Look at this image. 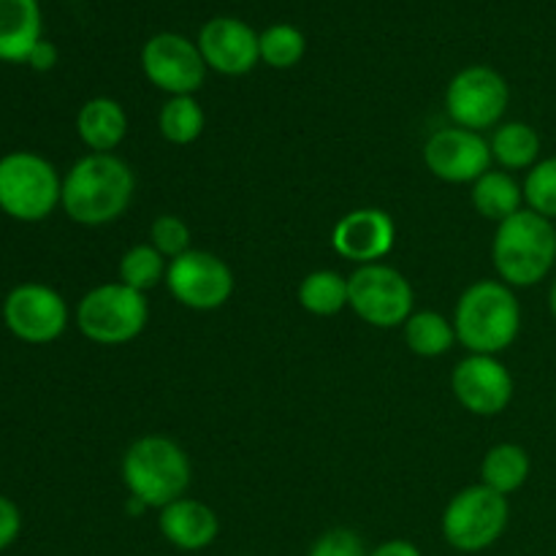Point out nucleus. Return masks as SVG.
Masks as SVG:
<instances>
[{
	"instance_id": "nucleus-10",
	"label": "nucleus",
	"mask_w": 556,
	"mask_h": 556,
	"mask_svg": "<svg viewBox=\"0 0 556 556\" xmlns=\"http://www.w3.org/2000/svg\"><path fill=\"white\" fill-rule=\"evenodd\" d=\"M233 271L223 258L210 250H188L179 258L168 261L166 288L182 307L195 313L220 309L233 296Z\"/></svg>"
},
{
	"instance_id": "nucleus-27",
	"label": "nucleus",
	"mask_w": 556,
	"mask_h": 556,
	"mask_svg": "<svg viewBox=\"0 0 556 556\" xmlns=\"http://www.w3.org/2000/svg\"><path fill=\"white\" fill-rule=\"evenodd\" d=\"M258 49L261 60L269 68H293L304 58L307 41H304V33L296 25L280 22V25H269L261 33Z\"/></svg>"
},
{
	"instance_id": "nucleus-25",
	"label": "nucleus",
	"mask_w": 556,
	"mask_h": 556,
	"mask_svg": "<svg viewBox=\"0 0 556 556\" xmlns=\"http://www.w3.org/2000/svg\"><path fill=\"white\" fill-rule=\"evenodd\" d=\"M157 128L168 144H193L206 128V114L193 96H172L161 106Z\"/></svg>"
},
{
	"instance_id": "nucleus-30",
	"label": "nucleus",
	"mask_w": 556,
	"mask_h": 556,
	"mask_svg": "<svg viewBox=\"0 0 556 556\" xmlns=\"http://www.w3.org/2000/svg\"><path fill=\"white\" fill-rule=\"evenodd\" d=\"M309 556H369L353 530H329L315 541Z\"/></svg>"
},
{
	"instance_id": "nucleus-34",
	"label": "nucleus",
	"mask_w": 556,
	"mask_h": 556,
	"mask_svg": "<svg viewBox=\"0 0 556 556\" xmlns=\"http://www.w3.org/2000/svg\"><path fill=\"white\" fill-rule=\"evenodd\" d=\"M548 307H552V315H554V320H556V280H554V286H552V293H548Z\"/></svg>"
},
{
	"instance_id": "nucleus-18",
	"label": "nucleus",
	"mask_w": 556,
	"mask_h": 556,
	"mask_svg": "<svg viewBox=\"0 0 556 556\" xmlns=\"http://www.w3.org/2000/svg\"><path fill=\"white\" fill-rule=\"evenodd\" d=\"M38 41H41L38 0H0V60L27 63Z\"/></svg>"
},
{
	"instance_id": "nucleus-17",
	"label": "nucleus",
	"mask_w": 556,
	"mask_h": 556,
	"mask_svg": "<svg viewBox=\"0 0 556 556\" xmlns=\"http://www.w3.org/2000/svg\"><path fill=\"white\" fill-rule=\"evenodd\" d=\"M157 527H161V535L182 552H201L220 532L215 510L193 497H179L177 503L161 508Z\"/></svg>"
},
{
	"instance_id": "nucleus-26",
	"label": "nucleus",
	"mask_w": 556,
	"mask_h": 556,
	"mask_svg": "<svg viewBox=\"0 0 556 556\" xmlns=\"http://www.w3.org/2000/svg\"><path fill=\"white\" fill-rule=\"evenodd\" d=\"M166 271H168V261L163 258L150 242L125 250L117 266L119 282L134 288V291L139 293H147L152 291V288L161 286V282H166Z\"/></svg>"
},
{
	"instance_id": "nucleus-33",
	"label": "nucleus",
	"mask_w": 556,
	"mask_h": 556,
	"mask_svg": "<svg viewBox=\"0 0 556 556\" xmlns=\"http://www.w3.org/2000/svg\"><path fill=\"white\" fill-rule=\"evenodd\" d=\"M369 556H421V552L407 541H389V543H380V546Z\"/></svg>"
},
{
	"instance_id": "nucleus-21",
	"label": "nucleus",
	"mask_w": 556,
	"mask_h": 556,
	"mask_svg": "<svg viewBox=\"0 0 556 556\" xmlns=\"http://www.w3.org/2000/svg\"><path fill=\"white\" fill-rule=\"evenodd\" d=\"M532 470L530 454H527L521 445L516 443H497L486 451L481 465V476H483V486L494 489L500 494H514L519 492L521 486L527 483Z\"/></svg>"
},
{
	"instance_id": "nucleus-12",
	"label": "nucleus",
	"mask_w": 556,
	"mask_h": 556,
	"mask_svg": "<svg viewBox=\"0 0 556 556\" xmlns=\"http://www.w3.org/2000/svg\"><path fill=\"white\" fill-rule=\"evenodd\" d=\"M3 320L14 337L30 345L54 342L68 326V307L54 288L41 282L16 286L3 302Z\"/></svg>"
},
{
	"instance_id": "nucleus-8",
	"label": "nucleus",
	"mask_w": 556,
	"mask_h": 556,
	"mask_svg": "<svg viewBox=\"0 0 556 556\" xmlns=\"http://www.w3.org/2000/svg\"><path fill=\"white\" fill-rule=\"evenodd\" d=\"M416 293L410 280L389 264L358 266L348 277V307L375 329H396L413 315Z\"/></svg>"
},
{
	"instance_id": "nucleus-31",
	"label": "nucleus",
	"mask_w": 556,
	"mask_h": 556,
	"mask_svg": "<svg viewBox=\"0 0 556 556\" xmlns=\"http://www.w3.org/2000/svg\"><path fill=\"white\" fill-rule=\"evenodd\" d=\"M20 530H22L20 508H16L9 497H3V494H0V552H3V548H9L11 543L16 541Z\"/></svg>"
},
{
	"instance_id": "nucleus-16",
	"label": "nucleus",
	"mask_w": 556,
	"mask_h": 556,
	"mask_svg": "<svg viewBox=\"0 0 556 556\" xmlns=\"http://www.w3.org/2000/svg\"><path fill=\"white\" fill-rule=\"evenodd\" d=\"M396 242V226L389 212L378 206H362L340 217L331 231V248L342 258L358 266L380 264V258L391 253Z\"/></svg>"
},
{
	"instance_id": "nucleus-19",
	"label": "nucleus",
	"mask_w": 556,
	"mask_h": 556,
	"mask_svg": "<svg viewBox=\"0 0 556 556\" xmlns=\"http://www.w3.org/2000/svg\"><path fill=\"white\" fill-rule=\"evenodd\" d=\"M76 134L92 152H112L128 136V114L114 98H90L76 114Z\"/></svg>"
},
{
	"instance_id": "nucleus-24",
	"label": "nucleus",
	"mask_w": 556,
	"mask_h": 556,
	"mask_svg": "<svg viewBox=\"0 0 556 556\" xmlns=\"http://www.w3.org/2000/svg\"><path fill=\"white\" fill-rule=\"evenodd\" d=\"M299 304L309 315L331 318L348 307V277L334 269L309 271L299 286Z\"/></svg>"
},
{
	"instance_id": "nucleus-23",
	"label": "nucleus",
	"mask_w": 556,
	"mask_h": 556,
	"mask_svg": "<svg viewBox=\"0 0 556 556\" xmlns=\"http://www.w3.org/2000/svg\"><path fill=\"white\" fill-rule=\"evenodd\" d=\"M402 329H405L407 348L421 358L445 356L456 342L454 320H448L440 313H432V309L413 313Z\"/></svg>"
},
{
	"instance_id": "nucleus-9",
	"label": "nucleus",
	"mask_w": 556,
	"mask_h": 556,
	"mask_svg": "<svg viewBox=\"0 0 556 556\" xmlns=\"http://www.w3.org/2000/svg\"><path fill=\"white\" fill-rule=\"evenodd\" d=\"M510 103L508 81L489 65L462 68L445 90V112L459 128L481 130L494 128L505 117Z\"/></svg>"
},
{
	"instance_id": "nucleus-6",
	"label": "nucleus",
	"mask_w": 556,
	"mask_h": 556,
	"mask_svg": "<svg viewBox=\"0 0 556 556\" xmlns=\"http://www.w3.org/2000/svg\"><path fill=\"white\" fill-rule=\"evenodd\" d=\"M150 320V304L144 293L123 286V282H106L92 288L76 307V326L81 334L98 345H125L144 331Z\"/></svg>"
},
{
	"instance_id": "nucleus-1",
	"label": "nucleus",
	"mask_w": 556,
	"mask_h": 556,
	"mask_svg": "<svg viewBox=\"0 0 556 556\" xmlns=\"http://www.w3.org/2000/svg\"><path fill=\"white\" fill-rule=\"evenodd\" d=\"M136 193V177L123 157L90 152L63 179L65 215L79 226H106L125 215Z\"/></svg>"
},
{
	"instance_id": "nucleus-13",
	"label": "nucleus",
	"mask_w": 556,
	"mask_h": 556,
	"mask_svg": "<svg viewBox=\"0 0 556 556\" xmlns=\"http://www.w3.org/2000/svg\"><path fill=\"white\" fill-rule=\"evenodd\" d=\"M424 163L443 182L467 185L492 168V147L481 134L467 128H440L424 144Z\"/></svg>"
},
{
	"instance_id": "nucleus-3",
	"label": "nucleus",
	"mask_w": 556,
	"mask_h": 556,
	"mask_svg": "<svg viewBox=\"0 0 556 556\" xmlns=\"http://www.w3.org/2000/svg\"><path fill=\"white\" fill-rule=\"evenodd\" d=\"M119 472L130 497L157 510L185 497L193 481V467L182 445L163 434H147L130 443Z\"/></svg>"
},
{
	"instance_id": "nucleus-11",
	"label": "nucleus",
	"mask_w": 556,
	"mask_h": 556,
	"mask_svg": "<svg viewBox=\"0 0 556 556\" xmlns=\"http://www.w3.org/2000/svg\"><path fill=\"white\" fill-rule=\"evenodd\" d=\"M141 71L157 90L172 96H193L206 79V63L199 43L179 33H157L141 49Z\"/></svg>"
},
{
	"instance_id": "nucleus-28",
	"label": "nucleus",
	"mask_w": 556,
	"mask_h": 556,
	"mask_svg": "<svg viewBox=\"0 0 556 556\" xmlns=\"http://www.w3.org/2000/svg\"><path fill=\"white\" fill-rule=\"evenodd\" d=\"M525 201L527 210L538 212L546 220H556V155L543 157L527 172L525 179Z\"/></svg>"
},
{
	"instance_id": "nucleus-14",
	"label": "nucleus",
	"mask_w": 556,
	"mask_h": 556,
	"mask_svg": "<svg viewBox=\"0 0 556 556\" xmlns=\"http://www.w3.org/2000/svg\"><path fill=\"white\" fill-rule=\"evenodd\" d=\"M451 389L459 405L472 416H500L514 400V375L497 356L470 353L454 367Z\"/></svg>"
},
{
	"instance_id": "nucleus-15",
	"label": "nucleus",
	"mask_w": 556,
	"mask_h": 556,
	"mask_svg": "<svg viewBox=\"0 0 556 556\" xmlns=\"http://www.w3.org/2000/svg\"><path fill=\"white\" fill-rule=\"evenodd\" d=\"M199 49L206 68L223 76H242L258 65V33L233 16H215L199 33Z\"/></svg>"
},
{
	"instance_id": "nucleus-32",
	"label": "nucleus",
	"mask_w": 556,
	"mask_h": 556,
	"mask_svg": "<svg viewBox=\"0 0 556 556\" xmlns=\"http://www.w3.org/2000/svg\"><path fill=\"white\" fill-rule=\"evenodd\" d=\"M27 63H30L36 71L54 68V63H58V49H54V43L43 41V38H41V41H38L36 47H33V52H30V58H27Z\"/></svg>"
},
{
	"instance_id": "nucleus-20",
	"label": "nucleus",
	"mask_w": 556,
	"mask_h": 556,
	"mask_svg": "<svg viewBox=\"0 0 556 556\" xmlns=\"http://www.w3.org/2000/svg\"><path fill=\"white\" fill-rule=\"evenodd\" d=\"M521 204H525V188L508 172L489 168L483 177L472 182V206L478 210V215L494 220L497 226L525 210Z\"/></svg>"
},
{
	"instance_id": "nucleus-7",
	"label": "nucleus",
	"mask_w": 556,
	"mask_h": 556,
	"mask_svg": "<svg viewBox=\"0 0 556 556\" xmlns=\"http://www.w3.org/2000/svg\"><path fill=\"white\" fill-rule=\"evenodd\" d=\"M508 519V497L478 483V486L462 489L451 500L443 514V535L456 552L476 554L503 538Z\"/></svg>"
},
{
	"instance_id": "nucleus-29",
	"label": "nucleus",
	"mask_w": 556,
	"mask_h": 556,
	"mask_svg": "<svg viewBox=\"0 0 556 556\" xmlns=\"http://www.w3.org/2000/svg\"><path fill=\"white\" fill-rule=\"evenodd\" d=\"M150 244L166 261L179 258L190 248V226L179 215H157L150 226Z\"/></svg>"
},
{
	"instance_id": "nucleus-5",
	"label": "nucleus",
	"mask_w": 556,
	"mask_h": 556,
	"mask_svg": "<svg viewBox=\"0 0 556 556\" xmlns=\"http://www.w3.org/2000/svg\"><path fill=\"white\" fill-rule=\"evenodd\" d=\"M63 199V179L47 157L36 152H9L0 157V210L22 223H38Z\"/></svg>"
},
{
	"instance_id": "nucleus-4",
	"label": "nucleus",
	"mask_w": 556,
	"mask_h": 556,
	"mask_svg": "<svg viewBox=\"0 0 556 556\" xmlns=\"http://www.w3.org/2000/svg\"><path fill=\"white\" fill-rule=\"evenodd\" d=\"M492 261L500 280L510 288H532L546 280L556 264V228L532 210L516 212L497 226Z\"/></svg>"
},
{
	"instance_id": "nucleus-22",
	"label": "nucleus",
	"mask_w": 556,
	"mask_h": 556,
	"mask_svg": "<svg viewBox=\"0 0 556 556\" xmlns=\"http://www.w3.org/2000/svg\"><path fill=\"white\" fill-rule=\"evenodd\" d=\"M492 157L508 172L532 168L541 161V136L530 123H503L489 139Z\"/></svg>"
},
{
	"instance_id": "nucleus-2",
	"label": "nucleus",
	"mask_w": 556,
	"mask_h": 556,
	"mask_svg": "<svg viewBox=\"0 0 556 556\" xmlns=\"http://www.w3.org/2000/svg\"><path fill=\"white\" fill-rule=\"evenodd\" d=\"M456 342L478 356L508 351L521 331V307L514 288L503 280H478L459 296L454 309Z\"/></svg>"
}]
</instances>
